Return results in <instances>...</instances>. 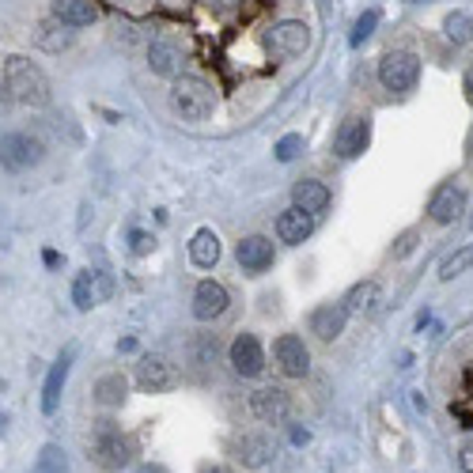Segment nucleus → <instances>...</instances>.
<instances>
[{
  "mask_svg": "<svg viewBox=\"0 0 473 473\" xmlns=\"http://www.w3.org/2000/svg\"><path fill=\"white\" fill-rule=\"evenodd\" d=\"M4 91L15 103L34 106V111H39V106H49V99H53L49 76L31 58H20V53L4 61Z\"/></svg>",
  "mask_w": 473,
  "mask_h": 473,
  "instance_id": "obj_1",
  "label": "nucleus"
},
{
  "mask_svg": "<svg viewBox=\"0 0 473 473\" xmlns=\"http://www.w3.org/2000/svg\"><path fill=\"white\" fill-rule=\"evenodd\" d=\"M167 103L182 121H205L216 111V87L201 76H174Z\"/></svg>",
  "mask_w": 473,
  "mask_h": 473,
  "instance_id": "obj_2",
  "label": "nucleus"
},
{
  "mask_svg": "<svg viewBox=\"0 0 473 473\" xmlns=\"http://www.w3.org/2000/svg\"><path fill=\"white\" fill-rule=\"evenodd\" d=\"M421 80V58L413 49H390L379 61V84L387 91H413Z\"/></svg>",
  "mask_w": 473,
  "mask_h": 473,
  "instance_id": "obj_3",
  "label": "nucleus"
},
{
  "mask_svg": "<svg viewBox=\"0 0 473 473\" xmlns=\"http://www.w3.org/2000/svg\"><path fill=\"white\" fill-rule=\"evenodd\" d=\"M46 156L42 148V140L39 137H31V133H8V137H0V167L4 171H27V167H39Z\"/></svg>",
  "mask_w": 473,
  "mask_h": 473,
  "instance_id": "obj_4",
  "label": "nucleus"
},
{
  "mask_svg": "<svg viewBox=\"0 0 473 473\" xmlns=\"http://www.w3.org/2000/svg\"><path fill=\"white\" fill-rule=\"evenodd\" d=\"M182 383V375L174 363L163 356V353H148L137 360V387L148 390V394H163V390H174Z\"/></svg>",
  "mask_w": 473,
  "mask_h": 473,
  "instance_id": "obj_5",
  "label": "nucleus"
},
{
  "mask_svg": "<svg viewBox=\"0 0 473 473\" xmlns=\"http://www.w3.org/2000/svg\"><path fill=\"white\" fill-rule=\"evenodd\" d=\"M307 46H311V27L299 20H284L265 34V49L272 58H299Z\"/></svg>",
  "mask_w": 473,
  "mask_h": 473,
  "instance_id": "obj_6",
  "label": "nucleus"
},
{
  "mask_svg": "<svg viewBox=\"0 0 473 473\" xmlns=\"http://www.w3.org/2000/svg\"><path fill=\"white\" fill-rule=\"evenodd\" d=\"M95 459H99L103 469L118 473V469H125V466H133V459H137V443L129 440V435L114 432V428H103V432H99V440H95Z\"/></svg>",
  "mask_w": 473,
  "mask_h": 473,
  "instance_id": "obj_7",
  "label": "nucleus"
},
{
  "mask_svg": "<svg viewBox=\"0 0 473 473\" xmlns=\"http://www.w3.org/2000/svg\"><path fill=\"white\" fill-rule=\"evenodd\" d=\"M228 363H231L235 375L258 379V375L265 371V349H262V341L254 337V334H239V337L231 341V349H228Z\"/></svg>",
  "mask_w": 473,
  "mask_h": 473,
  "instance_id": "obj_8",
  "label": "nucleus"
},
{
  "mask_svg": "<svg viewBox=\"0 0 473 473\" xmlns=\"http://www.w3.org/2000/svg\"><path fill=\"white\" fill-rule=\"evenodd\" d=\"M272 356H277V368L288 379H303L307 371H311V349L303 344L299 334H281L277 344H272Z\"/></svg>",
  "mask_w": 473,
  "mask_h": 473,
  "instance_id": "obj_9",
  "label": "nucleus"
},
{
  "mask_svg": "<svg viewBox=\"0 0 473 473\" xmlns=\"http://www.w3.org/2000/svg\"><path fill=\"white\" fill-rule=\"evenodd\" d=\"M182 65H186V46H182L178 39H171V34H159V39L148 46V68L156 72V76H182Z\"/></svg>",
  "mask_w": 473,
  "mask_h": 473,
  "instance_id": "obj_10",
  "label": "nucleus"
},
{
  "mask_svg": "<svg viewBox=\"0 0 473 473\" xmlns=\"http://www.w3.org/2000/svg\"><path fill=\"white\" fill-rule=\"evenodd\" d=\"M368 140H371V118L353 114V118L341 121V129L334 137V152L341 159H356V156H363V148H368Z\"/></svg>",
  "mask_w": 473,
  "mask_h": 473,
  "instance_id": "obj_11",
  "label": "nucleus"
},
{
  "mask_svg": "<svg viewBox=\"0 0 473 473\" xmlns=\"http://www.w3.org/2000/svg\"><path fill=\"white\" fill-rule=\"evenodd\" d=\"M250 413L262 424H284L288 413H292V402H288V394L281 387H262L250 394Z\"/></svg>",
  "mask_w": 473,
  "mask_h": 473,
  "instance_id": "obj_12",
  "label": "nucleus"
},
{
  "mask_svg": "<svg viewBox=\"0 0 473 473\" xmlns=\"http://www.w3.org/2000/svg\"><path fill=\"white\" fill-rule=\"evenodd\" d=\"M462 212H466V190L459 186V182H443V186L432 193V201H428L432 224H454Z\"/></svg>",
  "mask_w": 473,
  "mask_h": 473,
  "instance_id": "obj_13",
  "label": "nucleus"
},
{
  "mask_svg": "<svg viewBox=\"0 0 473 473\" xmlns=\"http://www.w3.org/2000/svg\"><path fill=\"white\" fill-rule=\"evenodd\" d=\"M228 288L220 281H201L193 288V318L197 322H212L228 311Z\"/></svg>",
  "mask_w": 473,
  "mask_h": 473,
  "instance_id": "obj_14",
  "label": "nucleus"
},
{
  "mask_svg": "<svg viewBox=\"0 0 473 473\" xmlns=\"http://www.w3.org/2000/svg\"><path fill=\"white\" fill-rule=\"evenodd\" d=\"M231 451H235V459H239L243 466L262 469V466L272 459V440H269L265 432H243L239 440L231 443Z\"/></svg>",
  "mask_w": 473,
  "mask_h": 473,
  "instance_id": "obj_15",
  "label": "nucleus"
},
{
  "mask_svg": "<svg viewBox=\"0 0 473 473\" xmlns=\"http://www.w3.org/2000/svg\"><path fill=\"white\" fill-rule=\"evenodd\" d=\"M72 356H76V344H68V349L61 353V360L49 368L46 375V387H42V413H58L61 406V390H65V379H68V368H72Z\"/></svg>",
  "mask_w": 473,
  "mask_h": 473,
  "instance_id": "obj_16",
  "label": "nucleus"
},
{
  "mask_svg": "<svg viewBox=\"0 0 473 473\" xmlns=\"http://www.w3.org/2000/svg\"><path fill=\"white\" fill-rule=\"evenodd\" d=\"M235 258L246 272H265L272 265V239L265 235H246V239L235 246Z\"/></svg>",
  "mask_w": 473,
  "mask_h": 473,
  "instance_id": "obj_17",
  "label": "nucleus"
},
{
  "mask_svg": "<svg viewBox=\"0 0 473 473\" xmlns=\"http://www.w3.org/2000/svg\"><path fill=\"white\" fill-rule=\"evenodd\" d=\"M49 15L65 27H91L99 20V8L91 0H49Z\"/></svg>",
  "mask_w": 473,
  "mask_h": 473,
  "instance_id": "obj_18",
  "label": "nucleus"
},
{
  "mask_svg": "<svg viewBox=\"0 0 473 473\" xmlns=\"http://www.w3.org/2000/svg\"><path fill=\"white\" fill-rule=\"evenodd\" d=\"M315 231V216L311 212H303V209H284L281 216H277V239L281 243H288V246H296V243H303L307 235Z\"/></svg>",
  "mask_w": 473,
  "mask_h": 473,
  "instance_id": "obj_19",
  "label": "nucleus"
},
{
  "mask_svg": "<svg viewBox=\"0 0 473 473\" xmlns=\"http://www.w3.org/2000/svg\"><path fill=\"white\" fill-rule=\"evenodd\" d=\"M344 322H349L344 303H322V307H315V315H311V334H318L322 341H337L344 334Z\"/></svg>",
  "mask_w": 473,
  "mask_h": 473,
  "instance_id": "obj_20",
  "label": "nucleus"
},
{
  "mask_svg": "<svg viewBox=\"0 0 473 473\" xmlns=\"http://www.w3.org/2000/svg\"><path fill=\"white\" fill-rule=\"evenodd\" d=\"M190 262L197 269H212L216 262H220V235H216L212 228H197L193 239H190Z\"/></svg>",
  "mask_w": 473,
  "mask_h": 473,
  "instance_id": "obj_21",
  "label": "nucleus"
},
{
  "mask_svg": "<svg viewBox=\"0 0 473 473\" xmlns=\"http://www.w3.org/2000/svg\"><path fill=\"white\" fill-rule=\"evenodd\" d=\"M292 201H296V209L315 216V212H322L326 205H330V190H326V182H318V178H303L292 186Z\"/></svg>",
  "mask_w": 473,
  "mask_h": 473,
  "instance_id": "obj_22",
  "label": "nucleus"
},
{
  "mask_svg": "<svg viewBox=\"0 0 473 473\" xmlns=\"http://www.w3.org/2000/svg\"><path fill=\"white\" fill-rule=\"evenodd\" d=\"M125 394H129V379H125L121 371H111V375H103L99 383H95V402L106 406V409H114L125 402Z\"/></svg>",
  "mask_w": 473,
  "mask_h": 473,
  "instance_id": "obj_23",
  "label": "nucleus"
},
{
  "mask_svg": "<svg viewBox=\"0 0 473 473\" xmlns=\"http://www.w3.org/2000/svg\"><path fill=\"white\" fill-rule=\"evenodd\" d=\"M341 303H344V311H349V315L375 311V303H379V281H360V284H353L349 296H344Z\"/></svg>",
  "mask_w": 473,
  "mask_h": 473,
  "instance_id": "obj_24",
  "label": "nucleus"
},
{
  "mask_svg": "<svg viewBox=\"0 0 473 473\" xmlns=\"http://www.w3.org/2000/svg\"><path fill=\"white\" fill-rule=\"evenodd\" d=\"M443 34L454 46H469L473 42V15L469 12H451L443 20Z\"/></svg>",
  "mask_w": 473,
  "mask_h": 473,
  "instance_id": "obj_25",
  "label": "nucleus"
},
{
  "mask_svg": "<svg viewBox=\"0 0 473 473\" xmlns=\"http://www.w3.org/2000/svg\"><path fill=\"white\" fill-rule=\"evenodd\" d=\"M31 473H68V454H65V447L46 443V447L39 451V459H34Z\"/></svg>",
  "mask_w": 473,
  "mask_h": 473,
  "instance_id": "obj_26",
  "label": "nucleus"
},
{
  "mask_svg": "<svg viewBox=\"0 0 473 473\" xmlns=\"http://www.w3.org/2000/svg\"><path fill=\"white\" fill-rule=\"evenodd\" d=\"M466 269H473V243H469V246H459L454 254H447L443 265H440V281H454V277H462Z\"/></svg>",
  "mask_w": 473,
  "mask_h": 473,
  "instance_id": "obj_27",
  "label": "nucleus"
},
{
  "mask_svg": "<svg viewBox=\"0 0 473 473\" xmlns=\"http://www.w3.org/2000/svg\"><path fill=\"white\" fill-rule=\"evenodd\" d=\"M72 303H76V311H91L95 307V288H91V269L80 272L76 281H72Z\"/></svg>",
  "mask_w": 473,
  "mask_h": 473,
  "instance_id": "obj_28",
  "label": "nucleus"
},
{
  "mask_svg": "<svg viewBox=\"0 0 473 473\" xmlns=\"http://www.w3.org/2000/svg\"><path fill=\"white\" fill-rule=\"evenodd\" d=\"M61 27H65V23H61ZM61 27H42L39 46H42V49H49V53L68 49V46H72V31H61Z\"/></svg>",
  "mask_w": 473,
  "mask_h": 473,
  "instance_id": "obj_29",
  "label": "nucleus"
},
{
  "mask_svg": "<svg viewBox=\"0 0 473 473\" xmlns=\"http://www.w3.org/2000/svg\"><path fill=\"white\" fill-rule=\"evenodd\" d=\"M375 27H379V12L368 8V12H363L360 20H356V27H353V34H349V46H363V42H368L371 34H375Z\"/></svg>",
  "mask_w": 473,
  "mask_h": 473,
  "instance_id": "obj_30",
  "label": "nucleus"
},
{
  "mask_svg": "<svg viewBox=\"0 0 473 473\" xmlns=\"http://www.w3.org/2000/svg\"><path fill=\"white\" fill-rule=\"evenodd\" d=\"M272 152H277V159H281V163H292V159L303 152V133H288V137H281V140H277V148H272Z\"/></svg>",
  "mask_w": 473,
  "mask_h": 473,
  "instance_id": "obj_31",
  "label": "nucleus"
},
{
  "mask_svg": "<svg viewBox=\"0 0 473 473\" xmlns=\"http://www.w3.org/2000/svg\"><path fill=\"white\" fill-rule=\"evenodd\" d=\"M91 288H95V303H103V299H111V292H114V281L106 277L103 269H95V272H91Z\"/></svg>",
  "mask_w": 473,
  "mask_h": 473,
  "instance_id": "obj_32",
  "label": "nucleus"
},
{
  "mask_svg": "<svg viewBox=\"0 0 473 473\" xmlns=\"http://www.w3.org/2000/svg\"><path fill=\"white\" fill-rule=\"evenodd\" d=\"M152 246H156V239L148 231H129V250L133 254H152Z\"/></svg>",
  "mask_w": 473,
  "mask_h": 473,
  "instance_id": "obj_33",
  "label": "nucleus"
},
{
  "mask_svg": "<svg viewBox=\"0 0 473 473\" xmlns=\"http://www.w3.org/2000/svg\"><path fill=\"white\" fill-rule=\"evenodd\" d=\"M459 466H462V473H473V440L462 443V451H459Z\"/></svg>",
  "mask_w": 473,
  "mask_h": 473,
  "instance_id": "obj_34",
  "label": "nucleus"
},
{
  "mask_svg": "<svg viewBox=\"0 0 473 473\" xmlns=\"http://www.w3.org/2000/svg\"><path fill=\"white\" fill-rule=\"evenodd\" d=\"M292 443H296V447H307V443H311V432H307V428H292Z\"/></svg>",
  "mask_w": 473,
  "mask_h": 473,
  "instance_id": "obj_35",
  "label": "nucleus"
},
{
  "mask_svg": "<svg viewBox=\"0 0 473 473\" xmlns=\"http://www.w3.org/2000/svg\"><path fill=\"white\" fill-rule=\"evenodd\" d=\"M42 262H46L49 269H58V265H61V254H58V250H46V254H42Z\"/></svg>",
  "mask_w": 473,
  "mask_h": 473,
  "instance_id": "obj_36",
  "label": "nucleus"
},
{
  "mask_svg": "<svg viewBox=\"0 0 473 473\" xmlns=\"http://www.w3.org/2000/svg\"><path fill=\"white\" fill-rule=\"evenodd\" d=\"M462 84H466V95L473 99V61H469V68H466V76H462Z\"/></svg>",
  "mask_w": 473,
  "mask_h": 473,
  "instance_id": "obj_37",
  "label": "nucleus"
},
{
  "mask_svg": "<svg viewBox=\"0 0 473 473\" xmlns=\"http://www.w3.org/2000/svg\"><path fill=\"white\" fill-rule=\"evenodd\" d=\"M118 349H121V353H133V349H137V341H133V337H125V341H118Z\"/></svg>",
  "mask_w": 473,
  "mask_h": 473,
  "instance_id": "obj_38",
  "label": "nucleus"
},
{
  "mask_svg": "<svg viewBox=\"0 0 473 473\" xmlns=\"http://www.w3.org/2000/svg\"><path fill=\"white\" fill-rule=\"evenodd\" d=\"M239 4H243V0H216V8H224V12L228 8H239Z\"/></svg>",
  "mask_w": 473,
  "mask_h": 473,
  "instance_id": "obj_39",
  "label": "nucleus"
},
{
  "mask_svg": "<svg viewBox=\"0 0 473 473\" xmlns=\"http://www.w3.org/2000/svg\"><path fill=\"white\" fill-rule=\"evenodd\" d=\"M137 473H167V469H163V466H140Z\"/></svg>",
  "mask_w": 473,
  "mask_h": 473,
  "instance_id": "obj_40",
  "label": "nucleus"
},
{
  "mask_svg": "<svg viewBox=\"0 0 473 473\" xmlns=\"http://www.w3.org/2000/svg\"><path fill=\"white\" fill-rule=\"evenodd\" d=\"M205 473H231V469H224V466H212V469H205Z\"/></svg>",
  "mask_w": 473,
  "mask_h": 473,
  "instance_id": "obj_41",
  "label": "nucleus"
},
{
  "mask_svg": "<svg viewBox=\"0 0 473 473\" xmlns=\"http://www.w3.org/2000/svg\"><path fill=\"white\" fill-rule=\"evenodd\" d=\"M409 4H432V0H409Z\"/></svg>",
  "mask_w": 473,
  "mask_h": 473,
  "instance_id": "obj_42",
  "label": "nucleus"
},
{
  "mask_svg": "<svg viewBox=\"0 0 473 473\" xmlns=\"http://www.w3.org/2000/svg\"><path fill=\"white\" fill-rule=\"evenodd\" d=\"M466 224H469V231H473V212H469V220H466Z\"/></svg>",
  "mask_w": 473,
  "mask_h": 473,
  "instance_id": "obj_43",
  "label": "nucleus"
}]
</instances>
